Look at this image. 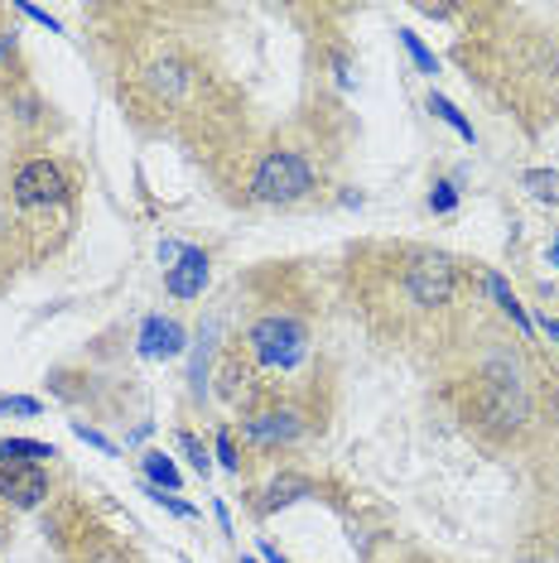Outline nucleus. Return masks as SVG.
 I'll return each instance as SVG.
<instances>
[{
	"mask_svg": "<svg viewBox=\"0 0 559 563\" xmlns=\"http://www.w3.org/2000/svg\"><path fill=\"white\" fill-rule=\"evenodd\" d=\"M459 289H463V271L453 255L405 246V251H391L386 265H381L372 309H386L401 328L435 323V318H443L459 303Z\"/></svg>",
	"mask_w": 559,
	"mask_h": 563,
	"instance_id": "1",
	"label": "nucleus"
},
{
	"mask_svg": "<svg viewBox=\"0 0 559 563\" xmlns=\"http://www.w3.org/2000/svg\"><path fill=\"white\" fill-rule=\"evenodd\" d=\"M241 356L251 362V371H271V376H285V371L304 366V356H309V328L299 323V318L289 313H265L256 323L246 328V338H241Z\"/></svg>",
	"mask_w": 559,
	"mask_h": 563,
	"instance_id": "2",
	"label": "nucleus"
},
{
	"mask_svg": "<svg viewBox=\"0 0 559 563\" xmlns=\"http://www.w3.org/2000/svg\"><path fill=\"white\" fill-rule=\"evenodd\" d=\"M309 188H314L309 159L295 155V150H271V155L256 164V174H251L246 198L251 202H299Z\"/></svg>",
	"mask_w": 559,
	"mask_h": 563,
	"instance_id": "3",
	"label": "nucleus"
},
{
	"mask_svg": "<svg viewBox=\"0 0 559 563\" xmlns=\"http://www.w3.org/2000/svg\"><path fill=\"white\" fill-rule=\"evenodd\" d=\"M15 202L20 208H58L68 202V178L54 159H34L15 174Z\"/></svg>",
	"mask_w": 559,
	"mask_h": 563,
	"instance_id": "4",
	"label": "nucleus"
},
{
	"mask_svg": "<svg viewBox=\"0 0 559 563\" xmlns=\"http://www.w3.org/2000/svg\"><path fill=\"white\" fill-rule=\"evenodd\" d=\"M48 496V472L30 463H0V501L15 510H34Z\"/></svg>",
	"mask_w": 559,
	"mask_h": 563,
	"instance_id": "5",
	"label": "nucleus"
},
{
	"mask_svg": "<svg viewBox=\"0 0 559 563\" xmlns=\"http://www.w3.org/2000/svg\"><path fill=\"white\" fill-rule=\"evenodd\" d=\"M304 429V419L295 415V409H251V419L241 424V433H246L256 448H280V443H289L295 433Z\"/></svg>",
	"mask_w": 559,
	"mask_h": 563,
	"instance_id": "6",
	"label": "nucleus"
},
{
	"mask_svg": "<svg viewBox=\"0 0 559 563\" xmlns=\"http://www.w3.org/2000/svg\"><path fill=\"white\" fill-rule=\"evenodd\" d=\"M202 285H208V255L202 251H184L179 261L169 265V275H164V289H169L174 299H198Z\"/></svg>",
	"mask_w": 559,
	"mask_h": 563,
	"instance_id": "7",
	"label": "nucleus"
},
{
	"mask_svg": "<svg viewBox=\"0 0 559 563\" xmlns=\"http://www.w3.org/2000/svg\"><path fill=\"white\" fill-rule=\"evenodd\" d=\"M145 78H150V87H155V97H160V101H169V107H174V101H184L188 92H194L198 73L188 68V63L164 58V63H155V68L145 73Z\"/></svg>",
	"mask_w": 559,
	"mask_h": 563,
	"instance_id": "8",
	"label": "nucleus"
},
{
	"mask_svg": "<svg viewBox=\"0 0 559 563\" xmlns=\"http://www.w3.org/2000/svg\"><path fill=\"white\" fill-rule=\"evenodd\" d=\"M140 352L145 356H179L184 328L174 323V318H145V328H140Z\"/></svg>",
	"mask_w": 559,
	"mask_h": 563,
	"instance_id": "9",
	"label": "nucleus"
},
{
	"mask_svg": "<svg viewBox=\"0 0 559 563\" xmlns=\"http://www.w3.org/2000/svg\"><path fill=\"white\" fill-rule=\"evenodd\" d=\"M44 457H58L48 443H34V439H0V463H30L40 467Z\"/></svg>",
	"mask_w": 559,
	"mask_h": 563,
	"instance_id": "10",
	"label": "nucleus"
},
{
	"mask_svg": "<svg viewBox=\"0 0 559 563\" xmlns=\"http://www.w3.org/2000/svg\"><path fill=\"white\" fill-rule=\"evenodd\" d=\"M520 188H526L530 198H540V202H550V208H559V174H550V169H526V174H520Z\"/></svg>",
	"mask_w": 559,
	"mask_h": 563,
	"instance_id": "11",
	"label": "nucleus"
},
{
	"mask_svg": "<svg viewBox=\"0 0 559 563\" xmlns=\"http://www.w3.org/2000/svg\"><path fill=\"white\" fill-rule=\"evenodd\" d=\"M145 477L160 486V492H179V467H174V457H164V453H145Z\"/></svg>",
	"mask_w": 559,
	"mask_h": 563,
	"instance_id": "12",
	"label": "nucleus"
},
{
	"mask_svg": "<svg viewBox=\"0 0 559 563\" xmlns=\"http://www.w3.org/2000/svg\"><path fill=\"white\" fill-rule=\"evenodd\" d=\"M487 289H492V299L502 303V313L512 318V323H516L520 332H530V318H526V309H520V303H516V294L506 289V279H502V275H487Z\"/></svg>",
	"mask_w": 559,
	"mask_h": 563,
	"instance_id": "13",
	"label": "nucleus"
},
{
	"mask_svg": "<svg viewBox=\"0 0 559 563\" xmlns=\"http://www.w3.org/2000/svg\"><path fill=\"white\" fill-rule=\"evenodd\" d=\"M429 111H435L439 121H449L453 131H459V135L468 140V145H473V121H468L463 111H459V107H453V101H449V97H439V92H435V97H429Z\"/></svg>",
	"mask_w": 559,
	"mask_h": 563,
	"instance_id": "14",
	"label": "nucleus"
},
{
	"mask_svg": "<svg viewBox=\"0 0 559 563\" xmlns=\"http://www.w3.org/2000/svg\"><path fill=\"white\" fill-rule=\"evenodd\" d=\"M309 492V482L304 477H280L275 486H271V501H261V510H275V506H289L295 496H304Z\"/></svg>",
	"mask_w": 559,
	"mask_h": 563,
	"instance_id": "15",
	"label": "nucleus"
},
{
	"mask_svg": "<svg viewBox=\"0 0 559 563\" xmlns=\"http://www.w3.org/2000/svg\"><path fill=\"white\" fill-rule=\"evenodd\" d=\"M179 448L188 453V463H194V472H198V477H208V472H212V457H208V448H202V443L194 439V433H179Z\"/></svg>",
	"mask_w": 559,
	"mask_h": 563,
	"instance_id": "16",
	"label": "nucleus"
},
{
	"mask_svg": "<svg viewBox=\"0 0 559 563\" xmlns=\"http://www.w3.org/2000/svg\"><path fill=\"white\" fill-rule=\"evenodd\" d=\"M401 44L410 48V58L419 63V73H439V63H435V54H429L425 44H419V34H410V30H401Z\"/></svg>",
	"mask_w": 559,
	"mask_h": 563,
	"instance_id": "17",
	"label": "nucleus"
},
{
	"mask_svg": "<svg viewBox=\"0 0 559 563\" xmlns=\"http://www.w3.org/2000/svg\"><path fill=\"white\" fill-rule=\"evenodd\" d=\"M150 501H160L164 510H174V516H184V520H194V516H198V510H194V506H188V501H179V496H174V492H169V496H164V492H160V486H150Z\"/></svg>",
	"mask_w": 559,
	"mask_h": 563,
	"instance_id": "18",
	"label": "nucleus"
},
{
	"mask_svg": "<svg viewBox=\"0 0 559 563\" xmlns=\"http://www.w3.org/2000/svg\"><path fill=\"white\" fill-rule=\"evenodd\" d=\"M218 463H222L227 472H241V457H237V443H232V433H227V429H218Z\"/></svg>",
	"mask_w": 559,
	"mask_h": 563,
	"instance_id": "19",
	"label": "nucleus"
},
{
	"mask_svg": "<svg viewBox=\"0 0 559 563\" xmlns=\"http://www.w3.org/2000/svg\"><path fill=\"white\" fill-rule=\"evenodd\" d=\"M429 208H435V212H453V208H459V194H453V184H435V194H429Z\"/></svg>",
	"mask_w": 559,
	"mask_h": 563,
	"instance_id": "20",
	"label": "nucleus"
},
{
	"mask_svg": "<svg viewBox=\"0 0 559 563\" xmlns=\"http://www.w3.org/2000/svg\"><path fill=\"white\" fill-rule=\"evenodd\" d=\"M0 415H40V400H30V395H10V400H0Z\"/></svg>",
	"mask_w": 559,
	"mask_h": 563,
	"instance_id": "21",
	"label": "nucleus"
},
{
	"mask_svg": "<svg viewBox=\"0 0 559 563\" xmlns=\"http://www.w3.org/2000/svg\"><path fill=\"white\" fill-rule=\"evenodd\" d=\"M73 433H78V439H83V443H92V448H101V453H117V443H107V439H101V433H97V429H87V424H73Z\"/></svg>",
	"mask_w": 559,
	"mask_h": 563,
	"instance_id": "22",
	"label": "nucleus"
},
{
	"mask_svg": "<svg viewBox=\"0 0 559 563\" xmlns=\"http://www.w3.org/2000/svg\"><path fill=\"white\" fill-rule=\"evenodd\" d=\"M545 332H550V342H559V318H545Z\"/></svg>",
	"mask_w": 559,
	"mask_h": 563,
	"instance_id": "23",
	"label": "nucleus"
},
{
	"mask_svg": "<svg viewBox=\"0 0 559 563\" xmlns=\"http://www.w3.org/2000/svg\"><path fill=\"white\" fill-rule=\"evenodd\" d=\"M550 261L559 265V236H555V246H550Z\"/></svg>",
	"mask_w": 559,
	"mask_h": 563,
	"instance_id": "24",
	"label": "nucleus"
},
{
	"mask_svg": "<svg viewBox=\"0 0 559 563\" xmlns=\"http://www.w3.org/2000/svg\"><path fill=\"white\" fill-rule=\"evenodd\" d=\"M265 559H271V563H285V559H280V554H275V549H265Z\"/></svg>",
	"mask_w": 559,
	"mask_h": 563,
	"instance_id": "25",
	"label": "nucleus"
},
{
	"mask_svg": "<svg viewBox=\"0 0 559 563\" xmlns=\"http://www.w3.org/2000/svg\"><path fill=\"white\" fill-rule=\"evenodd\" d=\"M0 544H6V525H0Z\"/></svg>",
	"mask_w": 559,
	"mask_h": 563,
	"instance_id": "26",
	"label": "nucleus"
},
{
	"mask_svg": "<svg viewBox=\"0 0 559 563\" xmlns=\"http://www.w3.org/2000/svg\"><path fill=\"white\" fill-rule=\"evenodd\" d=\"M246 563H256V559H246Z\"/></svg>",
	"mask_w": 559,
	"mask_h": 563,
	"instance_id": "27",
	"label": "nucleus"
}]
</instances>
